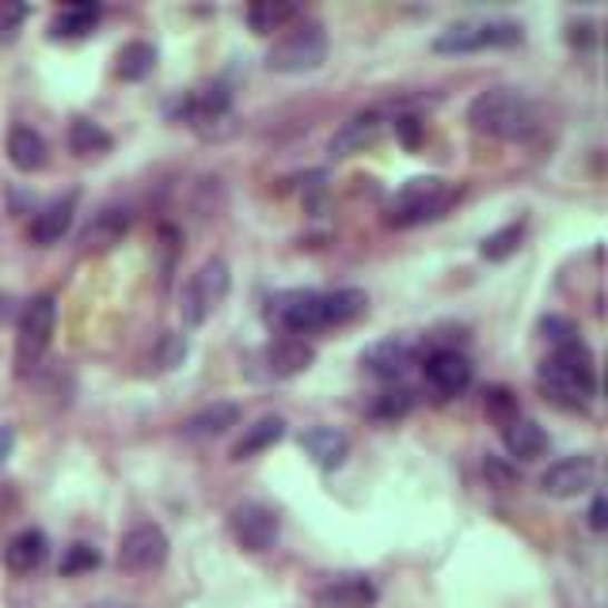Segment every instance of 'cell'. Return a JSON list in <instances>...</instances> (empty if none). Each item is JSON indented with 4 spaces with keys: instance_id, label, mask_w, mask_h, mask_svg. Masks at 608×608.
I'll list each match as a JSON object with an SVG mask.
<instances>
[{
    "instance_id": "5b68a950",
    "label": "cell",
    "mask_w": 608,
    "mask_h": 608,
    "mask_svg": "<svg viewBox=\"0 0 608 608\" xmlns=\"http://www.w3.org/2000/svg\"><path fill=\"white\" fill-rule=\"evenodd\" d=\"M53 327H58V301L50 293L23 304L20 324H16V373L27 376L39 370V362L53 343Z\"/></svg>"
},
{
    "instance_id": "d6986e66",
    "label": "cell",
    "mask_w": 608,
    "mask_h": 608,
    "mask_svg": "<svg viewBox=\"0 0 608 608\" xmlns=\"http://www.w3.org/2000/svg\"><path fill=\"white\" fill-rule=\"evenodd\" d=\"M301 449L316 460L324 472H335V468L350 457V438L335 426H312L301 434Z\"/></svg>"
},
{
    "instance_id": "cb8c5ba5",
    "label": "cell",
    "mask_w": 608,
    "mask_h": 608,
    "mask_svg": "<svg viewBox=\"0 0 608 608\" xmlns=\"http://www.w3.org/2000/svg\"><path fill=\"white\" fill-rule=\"evenodd\" d=\"M282 438H285V419H282V414H263V419L252 422V426L244 430V438L233 445V460H247V457L263 453V449H274Z\"/></svg>"
},
{
    "instance_id": "4316f807",
    "label": "cell",
    "mask_w": 608,
    "mask_h": 608,
    "mask_svg": "<svg viewBox=\"0 0 608 608\" xmlns=\"http://www.w3.org/2000/svg\"><path fill=\"white\" fill-rule=\"evenodd\" d=\"M365 308H370V297H365L362 290H354V285L324 293V327L327 324H350V320H357Z\"/></svg>"
},
{
    "instance_id": "f1b7e54d",
    "label": "cell",
    "mask_w": 608,
    "mask_h": 608,
    "mask_svg": "<svg viewBox=\"0 0 608 608\" xmlns=\"http://www.w3.org/2000/svg\"><path fill=\"white\" fill-rule=\"evenodd\" d=\"M156 69V50L149 42H126L118 50V77L122 80H145Z\"/></svg>"
},
{
    "instance_id": "7a4b0ae2",
    "label": "cell",
    "mask_w": 608,
    "mask_h": 608,
    "mask_svg": "<svg viewBox=\"0 0 608 608\" xmlns=\"http://www.w3.org/2000/svg\"><path fill=\"white\" fill-rule=\"evenodd\" d=\"M468 122L483 137L521 141V137L537 130V107L518 88H487L468 104Z\"/></svg>"
},
{
    "instance_id": "e575fe53",
    "label": "cell",
    "mask_w": 608,
    "mask_h": 608,
    "mask_svg": "<svg viewBox=\"0 0 608 608\" xmlns=\"http://www.w3.org/2000/svg\"><path fill=\"white\" fill-rule=\"evenodd\" d=\"M183 357H187V339H183V335H168V339H164V354H160L164 370H175V365H179Z\"/></svg>"
},
{
    "instance_id": "603a6c76",
    "label": "cell",
    "mask_w": 608,
    "mask_h": 608,
    "mask_svg": "<svg viewBox=\"0 0 608 608\" xmlns=\"http://www.w3.org/2000/svg\"><path fill=\"white\" fill-rule=\"evenodd\" d=\"M502 445L513 460H537L548 449V434L532 419H513L502 426Z\"/></svg>"
},
{
    "instance_id": "44dd1931",
    "label": "cell",
    "mask_w": 608,
    "mask_h": 608,
    "mask_svg": "<svg viewBox=\"0 0 608 608\" xmlns=\"http://www.w3.org/2000/svg\"><path fill=\"white\" fill-rule=\"evenodd\" d=\"M8 160H12L16 171H39L46 168V137L39 130H31V126H12L8 130Z\"/></svg>"
},
{
    "instance_id": "6da1fadb",
    "label": "cell",
    "mask_w": 608,
    "mask_h": 608,
    "mask_svg": "<svg viewBox=\"0 0 608 608\" xmlns=\"http://www.w3.org/2000/svg\"><path fill=\"white\" fill-rule=\"evenodd\" d=\"M537 381H540V389L551 395V403H559V408H570V411L586 408V403L597 395L594 350H589L582 339L551 350V357L540 365Z\"/></svg>"
},
{
    "instance_id": "e0dca14e",
    "label": "cell",
    "mask_w": 608,
    "mask_h": 608,
    "mask_svg": "<svg viewBox=\"0 0 608 608\" xmlns=\"http://www.w3.org/2000/svg\"><path fill=\"white\" fill-rule=\"evenodd\" d=\"M384 130V118L376 115V110H362V115H354L350 122H343L331 137L327 153L335 156V160H343V156H354V153H365L370 145L381 137Z\"/></svg>"
},
{
    "instance_id": "7c38bea8",
    "label": "cell",
    "mask_w": 608,
    "mask_h": 608,
    "mask_svg": "<svg viewBox=\"0 0 608 608\" xmlns=\"http://www.w3.org/2000/svg\"><path fill=\"white\" fill-rule=\"evenodd\" d=\"M422 373H426V384L441 400H453V395H464L472 389V362L460 350H434L422 365Z\"/></svg>"
},
{
    "instance_id": "4dcf8cb0",
    "label": "cell",
    "mask_w": 608,
    "mask_h": 608,
    "mask_svg": "<svg viewBox=\"0 0 608 608\" xmlns=\"http://www.w3.org/2000/svg\"><path fill=\"white\" fill-rule=\"evenodd\" d=\"M483 411L491 414L499 426H506V422H513V419H521V411H518V395H513L506 384H491V389L483 392Z\"/></svg>"
},
{
    "instance_id": "836d02e7",
    "label": "cell",
    "mask_w": 608,
    "mask_h": 608,
    "mask_svg": "<svg viewBox=\"0 0 608 608\" xmlns=\"http://www.w3.org/2000/svg\"><path fill=\"white\" fill-rule=\"evenodd\" d=\"M99 567V551L91 548V543H72L66 551V559H61V575L72 578V575H85V570H96Z\"/></svg>"
},
{
    "instance_id": "9a60e30c",
    "label": "cell",
    "mask_w": 608,
    "mask_h": 608,
    "mask_svg": "<svg viewBox=\"0 0 608 608\" xmlns=\"http://www.w3.org/2000/svg\"><path fill=\"white\" fill-rule=\"evenodd\" d=\"M126 233H130V209L107 206L88 220V228L80 233V247H85L88 255H104L110 247L122 244Z\"/></svg>"
},
{
    "instance_id": "ffe728a7",
    "label": "cell",
    "mask_w": 608,
    "mask_h": 608,
    "mask_svg": "<svg viewBox=\"0 0 608 608\" xmlns=\"http://www.w3.org/2000/svg\"><path fill=\"white\" fill-rule=\"evenodd\" d=\"M373 605H376V586L362 575L339 578V582H331L316 594V608H373Z\"/></svg>"
},
{
    "instance_id": "277c9868",
    "label": "cell",
    "mask_w": 608,
    "mask_h": 608,
    "mask_svg": "<svg viewBox=\"0 0 608 608\" xmlns=\"http://www.w3.org/2000/svg\"><path fill=\"white\" fill-rule=\"evenodd\" d=\"M327 61V31L324 23L304 20L293 31H285L278 42L266 50V69L282 72V77H297V72H312Z\"/></svg>"
},
{
    "instance_id": "30bf717a",
    "label": "cell",
    "mask_w": 608,
    "mask_h": 608,
    "mask_svg": "<svg viewBox=\"0 0 608 608\" xmlns=\"http://www.w3.org/2000/svg\"><path fill=\"white\" fill-rule=\"evenodd\" d=\"M594 483H597V460L589 453L556 460V464L540 475V491L548 494V499H578V494H586Z\"/></svg>"
},
{
    "instance_id": "5bb4252c",
    "label": "cell",
    "mask_w": 608,
    "mask_h": 608,
    "mask_svg": "<svg viewBox=\"0 0 608 608\" xmlns=\"http://www.w3.org/2000/svg\"><path fill=\"white\" fill-rule=\"evenodd\" d=\"M72 214H77V195H66V198H53L46 202L39 214L31 217V228H27V236H31L35 247H53L66 239V233L72 228Z\"/></svg>"
},
{
    "instance_id": "484cf974",
    "label": "cell",
    "mask_w": 608,
    "mask_h": 608,
    "mask_svg": "<svg viewBox=\"0 0 608 608\" xmlns=\"http://www.w3.org/2000/svg\"><path fill=\"white\" fill-rule=\"evenodd\" d=\"M110 145H115V141H110V134L99 122H91V118H72V126H69V149L77 153L80 160L110 153Z\"/></svg>"
},
{
    "instance_id": "83f0119b",
    "label": "cell",
    "mask_w": 608,
    "mask_h": 608,
    "mask_svg": "<svg viewBox=\"0 0 608 608\" xmlns=\"http://www.w3.org/2000/svg\"><path fill=\"white\" fill-rule=\"evenodd\" d=\"M293 20H297V4H285V0H259L247 8V27L255 35H274Z\"/></svg>"
},
{
    "instance_id": "ba28073f",
    "label": "cell",
    "mask_w": 608,
    "mask_h": 608,
    "mask_svg": "<svg viewBox=\"0 0 608 608\" xmlns=\"http://www.w3.org/2000/svg\"><path fill=\"white\" fill-rule=\"evenodd\" d=\"M168 532L160 529V524L145 521V524H134L130 532L118 543V567L126 570V575H153V570H160L168 563Z\"/></svg>"
},
{
    "instance_id": "7402d4cb",
    "label": "cell",
    "mask_w": 608,
    "mask_h": 608,
    "mask_svg": "<svg viewBox=\"0 0 608 608\" xmlns=\"http://www.w3.org/2000/svg\"><path fill=\"white\" fill-rule=\"evenodd\" d=\"M239 414H244V411H239V403L217 400V403H209V408L190 414V419L183 422V434H187V438H217V434H225V430L236 426Z\"/></svg>"
},
{
    "instance_id": "1f68e13d",
    "label": "cell",
    "mask_w": 608,
    "mask_h": 608,
    "mask_svg": "<svg viewBox=\"0 0 608 608\" xmlns=\"http://www.w3.org/2000/svg\"><path fill=\"white\" fill-rule=\"evenodd\" d=\"M411 408H414V392H408V389H389V392L376 395L373 414H376V419H384V422H392V419H403V414H411Z\"/></svg>"
},
{
    "instance_id": "4fadbf2b",
    "label": "cell",
    "mask_w": 608,
    "mask_h": 608,
    "mask_svg": "<svg viewBox=\"0 0 608 608\" xmlns=\"http://www.w3.org/2000/svg\"><path fill=\"white\" fill-rule=\"evenodd\" d=\"M414 357H419V350L408 339H381V343L362 350V365L373 376H381V381H400L414 365Z\"/></svg>"
},
{
    "instance_id": "ac0fdd59",
    "label": "cell",
    "mask_w": 608,
    "mask_h": 608,
    "mask_svg": "<svg viewBox=\"0 0 608 608\" xmlns=\"http://www.w3.org/2000/svg\"><path fill=\"white\" fill-rule=\"evenodd\" d=\"M46 556H50V540L42 529H23L4 543V567L12 575H35L46 563Z\"/></svg>"
},
{
    "instance_id": "2e32d148",
    "label": "cell",
    "mask_w": 608,
    "mask_h": 608,
    "mask_svg": "<svg viewBox=\"0 0 608 608\" xmlns=\"http://www.w3.org/2000/svg\"><path fill=\"white\" fill-rule=\"evenodd\" d=\"M312 362H316V350H312V343H304V339H297V335H282L263 350L266 373L278 376V381L304 373Z\"/></svg>"
},
{
    "instance_id": "9c48e42d",
    "label": "cell",
    "mask_w": 608,
    "mask_h": 608,
    "mask_svg": "<svg viewBox=\"0 0 608 608\" xmlns=\"http://www.w3.org/2000/svg\"><path fill=\"white\" fill-rule=\"evenodd\" d=\"M271 320L290 331V335H308L324 327V293L316 290H285L271 297Z\"/></svg>"
},
{
    "instance_id": "74e56055",
    "label": "cell",
    "mask_w": 608,
    "mask_h": 608,
    "mask_svg": "<svg viewBox=\"0 0 608 608\" xmlns=\"http://www.w3.org/2000/svg\"><path fill=\"white\" fill-rule=\"evenodd\" d=\"M12 449H16V430L4 422V426H0V464H4V460L12 457Z\"/></svg>"
},
{
    "instance_id": "8d00e7d4",
    "label": "cell",
    "mask_w": 608,
    "mask_h": 608,
    "mask_svg": "<svg viewBox=\"0 0 608 608\" xmlns=\"http://www.w3.org/2000/svg\"><path fill=\"white\" fill-rule=\"evenodd\" d=\"M589 529H594V532L605 529V494H597L594 506H589Z\"/></svg>"
},
{
    "instance_id": "f35d334b",
    "label": "cell",
    "mask_w": 608,
    "mask_h": 608,
    "mask_svg": "<svg viewBox=\"0 0 608 608\" xmlns=\"http://www.w3.org/2000/svg\"><path fill=\"white\" fill-rule=\"evenodd\" d=\"M570 42H575V46L594 42V23H575V27H570Z\"/></svg>"
},
{
    "instance_id": "52a82bcc",
    "label": "cell",
    "mask_w": 608,
    "mask_h": 608,
    "mask_svg": "<svg viewBox=\"0 0 608 608\" xmlns=\"http://www.w3.org/2000/svg\"><path fill=\"white\" fill-rule=\"evenodd\" d=\"M524 39L521 27L510 20H464L453 23L434 39L438 53H475L487 46H518Z\"/></svg>"
},
{
    "instance_id": "d4e9b609",
    "label": "cell",
    "mask_w": 608,
    "mask_h": 608,
    "mask_svg": "<svg viewBox=\"0 0 608 608\" xmlns=\"http://www.w3.org/2000/svg\"><path fill=\"white\" fill-rule=\"evenodd\" d=\"M99 16H104V8H99V4L61 8V12L53 16V23H50V39H85V35L96 31Z\"/></svg>"
},
{
    "instance_id": "ab89813d",
    "label": "cell",
    "mask_w": 608,
    "mask_h": 608,
    "mask_svg": "<svg viewBox=\"0 0 608 608\" xmlns=\"http://www.w3.org/2000/svg\"><path fill=\"white\" fill-rule=\"evenodd\" d=\"M487 475H491V479H499V487L510 483V472H506L502 464H494V460H487Z\"/></svg>"
},
{
    "instance_id": "d6a6232c",
    "label": "cell",
    "mask_w": 608,
    "mask_h": 608,
    "mask_svg": "<svg viewBox=\"0 0 608 608\" xmlns=\"http://www.w3.org/2000/svg\"><path fill=\"white\" fill-rule=\"evenodd\" d=\"M540 339L559 350V346L575 343V339H578V327H575V320H567V316H543V320H540Z\"/></svg>"
},
{
    "instance_id": "d590c367",
    "label": "cell",
    "mask_w": 608,
    "mask_h": 608,
    "mask_svg": "<svg viewBox=\"0 0 608 608\" xmlns=\"http://www.w3.org/2000/svg\"><path fill=\"white\" fill-rule=\"evenodd\" d=\"M392 126H395V134H400V141L408 145V149H419V137H422V126H419V118H411V115H400Z\"/></svg>"
},
{
    "instance_id": "8992f818",
    "label": "cell",
    "mask_w": 608,
    "mask_h": 608,
    "mask_svg": "<svg viewBox=\"0 0 608 608\" xmlns=\"http://www.w3.org/2000/svg\"><path fill=\"white\" fill-rule=\"evenodd\" d=\"M228 290H233V274H228L225 259H206L190 274L187 290H183L179 312H183V324L187 327H202L209 316L225 304Z\"/></svg>"
},
{
    "instance_id": "8fae6325",
    "label": "cell",
    "mask_w": 608,
    "mask_h": 608,
    "mask_svg": "<svg viewBox=\"0 0 608 608\" xmlns=\"http://www.w3.org/2000/svg\"><path fill=\"white\" fill-rule=\"evenodd\" d=\"M228 529H233V537L244 551H266L278 540V513L259 502H244L228 513Z\"/></svg>"
},
{
    "instance_id": "f546056e",
    "label": "cell",
    "mask_w": 608,
    "mask_h": 608,
    "mask_svg": "<svg viewBox=\"0 0 608 608\" xmlns=\"http://www.w3.org/2000/svg\"><path fill=\"white\" fill-rule=\"evenodd\" d=\"M521 239H524V220H510V225H502L499 233H491L479 244V255L491 263H506L521 247Z\"/></svg>"
},
{
    "instance_id": "60d3db41",
    "label": "cell",
    "mask_w": 608,
    "mask_h": 608,
    "mask_svg": "<svg viewBox=\"0 0 608 608\" xmlns=\"http://www.w3.org/2000/svg\"><path fill=\"white\" fill-rule=\"evenodd\" d=\"M88 608H134V605H88Z\"/></svg>"
},
{
    "instance_id": "3957f363",
    "label": "cell",
    "mask_w": 608,
    "mask_h": 608,
    "mask_svg": "<svg viewBox=\"0 0 608 608\" xmlns=\"http://www.w3.org/2000/svg\"><path fill=\"white\" fill-rule=\"evenodd\" d=\"M460 198V187L449 179H438V175H426V179H411L408 187H400L389 202V225L392 228H411L422 225V220H438L449 206Z\"/></svg>"
}]
</instances>
